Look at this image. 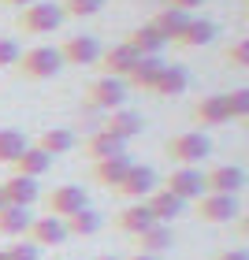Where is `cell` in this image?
I'll return each mask as SVG.
<instances>
[{
    "label": "cell",
    "instance_id": "4316f807",
    "mask_svg": "<svg viewBox=\"0 0 249 260\" xmlns=\"http://www.w3.org/2000/svg\"><path fill=\"white\" fill-rule=\"evenodd\" d=\"M127 45H130V49H134L138 56H160L168 41H164L160 34L145 22V26H138V30H130V34H127Z\"/></svg>",
    "mask_w": 249,
    "mask_h": 260
},
{
    "label": "cell",
    "instance_id": "9a60e30c",
    "mask_svg": "<svg viewBox=\"0 0 249 260\" xmlns=\"http://www.w3.org/2000/svg\"><path fill=\"white\" fill-rule=\"evenodd\" d=\"M141 126H145L141 112H134V108H119V112H108V119H104L101 130L115 134L119 141H130V138H138V134H141Z\"/></svg>",
    "mask_w": 249,
    "mask_h": 260
},
{
    "label": "cell",
    "instance_id": "d4e9b609",
    "mask_svg": "<svg viewBox=\"0 0 249 260\" xmlns=\"http://www.w3.org/2000/svg\"><path fill=\"white\" fill-rule=\"evenodd\" d=\"M212 41H216V22L212 19H190L182 38L175 45H179V49H201V45H212Z\"/></svg>",
    "mask_w": 249,
    "mask_h": 260
},
{
    "label": "cell",
    "instance_id": "b9f144b4",
    "mask_svg": "<svg viewBox=\"0 0 249 260\" xmlns=\"http://www.w3.org/2000/svg\"><path fill=\"white\" fill-rule=\"evenodd\" d=\"M0 260H8V249H0Z\"/></svg>",
    "mask_w": 249,
    "mask_h": 260
},
{
    "label": "cell",
    "instance_id": "277c9868",
    "mask_svg": "<svg viewBox=\"0 0 249 260\" xmlns=\"http://www.w3.org/2000/svg\"><path fill=\"white\" fill-rule=\"evenodd\" d=\"M64 19L67 15H64L60 4H52V0H38V4L22 8L19 26H22V34H52V30L64 26Z\"/></svg>",
    "mask_w": 249,
    "mask_h": 260
},
{
    "label": "cell",
    "instance_id": "5bb4252c",
    "mask_svg": "<svg viewBox=\"0 0 249 260\" xmlns=\"http://www.w3.org/2000/svg\"><path fill=\"white\" fill-rule=\"evenodd\" d=\"M190 19H194V15H190V11H175V8H160L157 11V15H152V22H149V26L152 30H157L160 34V38L164 41H168V45H175V41H179L182 38V30H186V22Z\"/></svg>",
    "mask_w": 249,
    "mask_h": 260
},
{
    "label": "cell",
    "instance_id": "836d02e7",
    "mask_svg": "<svg viewBox=\"0 0 249 260\" xmlns=\"http://www.w3.org/2000/svg\"><path fill=\"white\" fill-rule=\"evenodd\" d=\"M19 56H22L19 41H11V38H0V67H15V63H19Z\"/></svg>",
    "mask_w": 249,
    "mask_h": 260
},
{
    "label": "cell",
    "instance_id": "d6986e66",
    "mask_svg": "<svg viewBox=\"0 0 249 260\" xmlns=\"http://www.w3.org/2000/svg\"><path fill=\"white\" fill-rule=\"evenodd\" d=\"M186 86H190V71L182 63H164L157 86H152L149 93H157V97H182Z\"/></svg>",
    "mask_w": 249,
    "mask_h": 260
},
{
    "label": "cell",
    "instance_id": "1f68e13d",
    "mask_svg": "<svg viewBox=\"0 0 249 260\" xmlns=\"http://www.w3.org/2000/svg\"><path fill=\"white\" fill-rule=\"evenodd\" d=\"M64 15H75V19H86V15H97L104 8V0H64Z\"/></svg>",
    "mask_w": 249,
    "mask_h": 260
},
{
    "label": "cell",
    "instance_id": "ffe728a7",
    "mask_svg": "<svg viewBox=\"0 0 249 260\" xmlns=\"http://www.w3.org/2000/svg\"><path fill=\"white\" fill-rule=\"evenodd\" d=\"M160 71H164L160 56H141V60L130 67V75L123 82H127V89H152V86H157V78H160Z\"/></svg>",
    "mask_w": 249,
    "mask_h": 260
},
{
    "label": "cell",
    "instance_id": "cb8c5ba5",
    "mask_svg": "<svg viewBox=\"0 0 249 260\" xmlns=\"http://www.w3.org/2000/svg\"><path fill=\"white\" fill-rule=\"evenodd\" d=\"M11 168H15V175H22V179H41V175L52 168V156H49V152H41L38 145H26V149H22V156L11 164Z\"/></svg>",
    "mask_w": 249,
    "mask_h": 260
},
{
    "label": "cell",
    "instance_id": "f6af8a7d",
    "mask_svg": "<svg viewBox=\"0 0 249 260\" xmlns=\"http://www.w3.org/2000/svg\"><path fill=\"white\" fill-rule=\"evenodd\" d=\"M245 126H249V119H245Z\"/></svg>",
    "mask_w": 249,
    "mask_h": 260
},
{
    "label": "cell",
    "instance_id": "e0dca14e",
    "mask_svg": "<svg viewBox=\"0 0 249 260\" xmlns=\"http://www.w3.org/2000/svg\"><path fill=\"white\" fill-rule=\"evenodd\" d=\"M152 223H157V219H152V212H149L145 201H130L119 216H115V227H119L123 234H134V238H138L141 231H149Z\"/></svg>",
    "mask_w": 249,
    "mask_h": 260
},
{
    "label": "cell",
    "instance_id": "5b68a950",
    "mask_svg": "<svg viewBox=\"0 0 249 260\" xmlns=\"http://www.w3.org/2000/svg\"><path fill=\"white\" fill-rule=\"evenodd\" d=\"M152 190H160V179H157V171L149 168V164H130V171H127V179L115 186V197H123V201H145Z\"/></svg>",
    "mask_w": 249,
    "mask_h": 260
},
{
    "label": "cell",
    "instance_id": "52a82bcc",
    "mask_svg": "<svg viewBox=\"0 0 249 260\" xmlns=\"http://www.w3.org/2000/svg\"><path fill=\"white\" fill-rule=\"evenodd\" d=\"M45 208H49V216H56V219H67V216H75V212H82V208H89V197H86V190L82 186H56V190L45 197Z\"/></svg>",
    "mask_w": 249,
    "mask_h": 260
},
{
    "label": "cell",
    "instance_id": "30bf717a",
    "mask_svg": "<svg viewBox=\"0 0 249 260\" xmlns=\"http://www.w3.org/2000/svg\"><path fill=\"white\" fill-rule=\"evenodd\" d=\"M101 41L97 38H89V34H78V38H67L64 41V49H60V56H64V63H75V67H93L101 60Z\"/></svg>",
    "mask_w": 249,
    "mask_h": 260
},
{
    "label": "cell",
    "instance_id": "7402d4cb",
    "mask_svg": "<svg viewBox=\"0 0 249 260\" xmlns=\"http://www.w3.org/2000/svg\"><path fill=\"white\" fill-rule=\"evenodd\" d=\"M82 149H86V156L97 164V160H108V156H123L127 141H119L115 134H108V130H97V134H89V141Z\"/></svg>",
    "mask_w": 249,
    "mask_h": 260
},
{
    "label": "cell",
    "instance_id": "44dd1931",
    "mask_svg": "<svg viewBox=\"0 0 249 260\" xmlns=\"http://www.w3.org/2000/svg\"><path fill=\"white\" fill-rule=\"evenodd\" d=\"M175 245V231L168 227V223H152L149 231H141L138 234V253H152V256H160V253H168Z\"/></svg>",
    "mask_w": 249,
    "mask_h": 260
},
{
    "label": "cell",
    "instance_id": "d590c367",
    "mask_svg": "<svg viewBox=\"0 0 249 260\" xmlns=\"http://www.w3.org/2000/svg\"><path fill=\"white\" fill-rule=\"evenodd\" d=\"M201 4H205V0H164V8H175V11H194Z\"/></svg>",
    "mask_w": 249,
    "mask_h": 260
},
{
    "label": "cell",
    "instance_id": "8992f818",
    "mask_svg": "<svg viewBox=\"0 0 249 260\" xmlns=\"http://www.w3.org/2000/svg\"><path fill=\"white\" fill-rule=\"evenodd\" d=\"M245 190V171L238 164H216L212 171H205V193H227L238 197Z\"/></svg>",
    "mask_w": 249,
    "mask_h": 260
},
{
    "label": "cell",
    "instance_id": "ee69618b",
    "mask_svg": "<svg viewBox=\"0 0 249 260\" xmlns=\"http://www.w3.org/2000/svg\"><path fill=\"white\" fill-rule=\"evenodd\" d=\"M245 19H249V8H245Z\"/></svg>",
    "mask_w": 249,
    "mask_h": 260
},
{
    "label": "cell",
    "instance_id": "d6a6232c",
    "mask_svg": "<svg viewBox=\"0 0 249 260\" xmlns=\"http://www.w3.org/2000/svg\"><path fill=\"white\" fill-rule=\"evenodd\" d=\"M223 60H227L231 67H242V71H249V38H238V41H234L227 52H223Z\"/></svg>",
    "mask_w": 249,
    "mask_h": 260
},
{
    "label": "cell",
    "instance_id": "f35d334b",
    "mask_svg": "<svg viewBox=\"0 0 249 260\" xmlns=\"http://www.w3.org/2000/svg\"><path fill=\"white\" fill-rule=\"evenodd\" d=\"M4 4H11V8H30V4H38V0H4Z\"/></svg>",
    "mask_w": 249,
    "mask_h": 260
},
{
    "label": "cell",
    "instance_id": "ba28073f",
    "mask_svg": "<svg viewBox=\"0 0 249 260\" xmlns=\"http://www.w3.org/2000/svg\"><path fill=\"white\" fill-rule=\"evenodd\" d=\"M164 190L175 193L179 201H201L205 197V175L197 168H175L168 179H164Z\"/></svg>",
    "mask_w": 249,
    "mask_h": 260
},
{
    "label": "cell",
    "instance_id": "ac0fdd59",
    "mask_svg": "<svg viewBox=\"0 0 249 260\" xmlns=\"http://www.w3.org/2000/svg\"><path fill=\"white\" fill-rule=\"evenodd\" d=\"M0 190H4V201L15 208H30L34 201L41 197L38 190V179H22V175H11L8 182H0Z\"/></svg>",
    "mask_w": 249,
    "mask_h": 260
},
{
    "label": "cell",
    "instance_id": "74e56055",
    "mask_svg": "<svg viewBox=\"0 0 249 260\" xmlns=\"http://www.w3.org/2000/svg\"><path fill=\"white\" fill-rule=\"evenodd\" d=\"M238 234H242V238H249V212H245V216H238Z\"/></svg>",
    "mask_w": 249,
    "mask_h": 260
},
{
    "label": "cell",
    "instance_id": "83f0119b",
    "mask_svg": "<svg viewBox=\"0 0 249 260\" xmlns=\"http://www.w3.org/2000/svg\"><path fill=\"white\" fill-rule=\"evenodd\" d=\"M41 152H49V156H64V152L75 149V130H67V126H52V130H45V134L34 141Z\"/></svg>",
    "mask_w": 249,
    "mask_h": 260
},
{
    "label": "cell",
    "instance_id": "f546056e",
    "mask_svg": "<svg viewBox=\"0 0 249 260\" xmlns=\"http://www.w3.org/2000/svg\"><path fill=\"white\" fill-rule=\"evenodd\" d=\"M30 141L22 130H0V164H15Z\"/></svg>",
    "mask_w": 249,
    "mask_h": 260
},
{
    "label": "cell",
    "instance_id": "2e32d148",
    "mask_svg": "<svg viewBox=\"0 0 249 260\" xmlns=\"http://www.w3.org/2000/svg\"><path fill=\"white\" fill-rule=\"evenodd\" d=\"M145 205H149V212H152V219H157V223H168V227H171V219H179L182 212H186V201H179L175 193H168L164 186L145 197Z\"/></svg>",
    "mask_w": 249,
    "mask_h": 260
},
{
    "label": "cell",
    "instance_id": "8d00e7d4",
    "mask_svg": "<svg viewBox=\"0 0 249 260\" xmlns=\"http://www.w3.org/2000/svg\"><path fill=\"white\" fill-rule=\"evenodd\" d=\"M212 260H249V253L245 249H220Z\"/></svg>",
    "mask_w": 249,
    "mask_h": 260
},
{
    "label": "cell",
    "instance_id": "4fadbf2b",
    "mask_svg": "<svg viewBox=\"0 0 249 260\" xmlns=\"http://www.w3.org/2000/svg\"><path fill=\"white\" fill-rule=\"evenodd\" d=\"M26 242H34L41 249V245H64L67 242V227H64V219H56V216H38L30 223V231H26Z\"/></svg>",
    "mask_w": 249,
    "mask_h": 260
},
{
    "label": "cell",
    "instance_id": "484cf974",
    "mask_svg": "<svg viewBox=\"0 0 249 260\" xmlns=\"http://www.w3.org/2000/svg\"><path fill=\"white\" fill-rule=\"evenodd\" d=\"M30 223H34L30 208H15V205L0 208V234H4V238H22V234L30 231Z\"/></svg>",
    "mask_w": 249,
    "mask_h": 260
},
{
    "label": "cell",
    "instance_id": "6da1fadb",
    "mask_svg": "<svg viewBox=\"0 0 249 260\" xmlns=\"http://www.w3.org/2000/svg\"><path fill=\"white\" fill-rule=\"evenodd\" d=\"M19 71L34 82H45V78H56L64 71V56L60 49H52V45H38V49L22 52L19 56Z\"/></svg>",
    "mask_w": 249,
    "mask_h": 260
},
{
    "label": "cell",
    "instance_id": "3957f363",
    "mask_svg": "<svg viewBox=\"0 0 249 260\" xmlns=\"http://www.w3.org/2000/svg\"><path fill=\"white\" fill-rule=\"evenodd\" d=\"M86 104H89L93 112H119V108H127V82L101 75L86 89Z\"/></svg>",
    "mask_w": 249,
    "mask_h": 260
},
{
    "label": "cell",
    "instance_id": "e575fe53",
    "mask_svg": "<svg viewBox=\"0 0 249 260\" xmlns=\"http://www.w3.org/2000/svg\"><path fill=\"white\" fill-rule=\"evenodd\" d=\"M8 260H41L38 256V245H34V242H15V245H8Z\"/></svg>",
    "mask_w": 249,
    "mask_h": 260
},
{
    "label": "cell",
    "instance_id": "60d3db41",
    "mask_svg": "<svg viewBox=\"0 0 249 260\" xmlns=\"http://www.w3.org/2000/svg\"><path fill=\"white\" fill-rule=\"evenodd\" d=\"M4 205H8V201H4V190H0V208H4Z\"/></svg>",
    "mask_w": 249,
    "mask_h": 260
},
{
    "label": "cell",
    "instance_id": "7c38bea8",
    "mask_svg": "<svg viewBox=\"0 0 249 260\" xmlns=\"http://www.w3.org/2000/svg\"><path fill=\"white\" fill-rule=\"evenodd\" d=\"M190 119L197 126H223L231 119L227 112V101H223V93H212V97H201L194 108H190Z\"/></svg>",
    "mask_w": 249,
    "mask_h": 260
},
{
    "label": "cell",
    "instance_id": "7bdbcfd3",
    "mask_svg": "<svg viewBox=\"0 0 249 260\" xmlns=\"http://www.w3.org/2000/svg\"><path fill=\"white\" fill-rule=\"evenodd\" d=\"M97 260H119V256H97Z\"/></svg>",
    "mask_w": 249,
    "mask_h": 260
},
{
    "label": "cell",
    "instance_id": "4dcf8cb0",
    "mask_svg": "<svg viewBox=\"0 0 249 260\" xmlns=\"http://www.w3.org/2000/svg\"><path fill=\"white\" fill-rule=\"evenodd\" d=\"M223 101H227V112H231V119H249V86L223 93Z\"/></svg>",
    "mask_w": 249,
    "mask_h": 260
},
{
    "label": "cell",
    "instance_id": "7a4b0ae2",
    "mask_svg": "<svg viewBox=\"0 0 249 260\" xmlns=\"http://www.w3.org/2000/svg\"><path fill=\"white\" fill-rule=\"evenodd\" d=\"M164 152H168L179 168H194V164H201L212 152V141H208V134H201V130H190V134H175L168 145H164Z\"/></svg>",
    "mask_w": 249,
    "mask_h": 260
},
{
    "label": "cell",
    "instance_id": "8fae6325",
    "mask_svg": "<svg viewBox=\"0 0 249 260\" xmlns=\"http://www.w3.org/2000/svg\"><path fill=\"white\" fill-rule=\"evenodd\" d=\"M138 60H141V56L130 49L127 41H119V45H112V49H104L97 63H101V75H108V78H127L130 67H134Z\"/></svg>",
    "mask_w": 249,
    "mask_h": 260
},
{
    "label": "cell",
    "instance_id": "9c48e42d",
    "mask_svg": "<svg viewBox=\"0 0 249 260\" xmlns=\"http://www.w3.org/2000/svg\"><path fill=\"white\" fill-rule=\"evenodd\" d=\"M238 197H227V193H205L197 201V219L201 223H231L238 219Z\"/></svg>",
    "mask_w": 249,
    "mask_h": 260
},
{
    "label": "cell",
    "instance_id": "ab89813d",
    "mask_svg": "<svg viewBox=\"0 0 249 260\" xmlns=\"http://www.w3.org/2000/svg\"><path fill=\"white\" fill-rule=\"evenodd\" d=\"M130 260H160V256H152V253H134Z\"/></svg>",
    "mask_w": 249,
    "mask_h": 260
},
{
    "label": "cell",
    "instance_id": "f1b7e54d",
    "mask_svg": "<svg viewBox=\"0 0 249 260\" xmlns=\"http://www.w3.org/2000/svg\"><path fill=\"white\" fill-rule=\"evenodd\" d=\"M101 212H93V208H82V212H75V216H67L64 219V227H67V238L71 234H78V238H89V234H97L101 231Z\"/></svg>",
    "mask_w": 249,
    "mask_h": 260
},
{
    "label": "cell",
    "instance_id": "603a6c76",
    "mask_svg": "<svg viewBox=\"0 0 249 260\" xmlns=\"http://www.w3.org/2000/svg\"><path fill=\"white\" fill-rule=\"evenodd\" d=\"M130 171V156L123 152V156H108V160H97L93 164V179H97L101 186H108V190H115Z\"/></svg>",
    "mask_w": 249,
    "mask_h": 260
}]
</instances>
